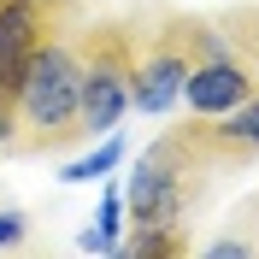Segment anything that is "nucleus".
Returning a JSON list of instances; mask_svg holds the SVG:
<instances>
[{
  "instance_id": "1",
  "label": "nucleus",
  "mask_w": 259,
  "mask_h": 259,
  "mask_svg": "<svg viewBox=\"0 0 259 259\" xmlns=\"http://www.w3.org/2000/svg\"><path fill=\"white\" fill-rule=\"evenodd\" d=\"M77 30H82V24L53 30L48 41L35 48L0 153H12V159H48V153H71V147L89 142V136H82V59H77Z\"/></svg>"
},
{
  "instance_id": "2",
  "label": "nucleus",
  "mask_w": 259,
  "mask_h": 259,
  "mask_svg": "<svg viewBox=\"0 0 259 259\" xmlns=\"http://www.w3.org/2000/svg\"><path fill=\"white\" fill-rule=\"evenodd\" d=\"M212 177H218V165L200 147V118L183 112V124L159 130L147 142V153L130 165V183H124L130 230H142V224H194L189 212L206 200Z\"/></svg>"
},
{
  "instance_id": "3",
  "label": "nucleus",
  "mask_w": 259,
  "mask_h": 259,
  "mask_svg": "<svg viewBox=\"0 0 259 259\" xmlns=\"http://www.w3.org/2000/svg\"><path fill=\"white\" fill-rule=\"evenodd\" d=\"M136 24V106L142 118H165L183 106V82L212 41V12H183L171 0L124 6Z\"/></svg>"
},
{
  "instance_id": "4",
  "label": "nucleus",
  "mask_w": 259,
  "mask_h": 259,
  "mask_svg": "<svg viewBox=\"0 0 259 259\" xmlns=\"http://www.w3.org/2000/svg\"><path fill=\"white\" fill-rule=\"evenodd\" d=\"M82 59V136L118 130L136 106V24L130 12H89L77 30Z\"/></svg>"
},
{
  "instance_id": "5",
  "label": "nucleus",
  "mask_w": 259,
  "mask_h": 259,
  "mask_svg": "<svg viewBox=\"0 0 259 259\" xmlns=\"http://www.w3.org/2000/svg\"><path fill=\"white\" fill-rule=\"evenodd\" d=\"M200 147L218 171H247L259 165V89L247 100H236L230 112L200 118Z\"/></svg>"
},
{
  "instance_id": "6",
  "label": "nucleus",
  "mask_w": 259,
  "mask_h": 259,
  "mask_svg": "<svg viewBox=\"0 0 259 259\" xmlns=\"http://www.w3.org/2000/svg\"><path fill=\"white\" fill-rule=\"evenodd\" d=\"M206 259H259V189L236 200V212L224 218V230L200 247Z\"/></svg>"
},
{
  "instance_id": "7",
  "label": "nucleus",
  "mask_w": 259,
  "mask_h": 259,
  "mask_svg": "<svg viewBox=\"0 0 259 259\" xmlns=\"http://www.w3.org/2000/svg\"><path fill=\"white\" fill-rule=\"evenodd\" d=\"M189 247H194L189 224H142V230H130L118 242V253L124 259H183Z\"/></svg>"
},
{
  "instance_id": "8",
  "label": "nucleus",
  "mask_w": 259,
  "mask_h": 259,
  "mask_svg": "<svg viewBox=\"0 0 259 259\" xmlns=\"http://www.w3.org/2000/svg\"><path fill=\"white\" fill-rule=\"evenodd\" d=\"M124 159H130V142L118 136V130H106L95 153H82V159H71V165L59 171V183H95V177H106V171L124 165Z\"/></svg>"
},
{
  "instance_id": "9",
  "label": "nucleus",
  "mask_w": 259,
  "mask_h": 259,
  "mask_svg": "<svg viewBox=\"0 0 259 259\" xmlns=\"http://www.w3.org/2000/svg\"><path fill=\"white\" fill-rule=\"evenodd\" d=\"M24 242H30V212L6 206L0 212V247H24Z\"/></svg>"
}]
</instances>
